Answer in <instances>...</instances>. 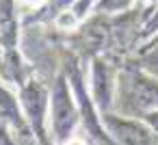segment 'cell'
Masks as SVG:
<instances>
[{
	"label": "cell",
	"instance_id": "1",
	"mask_svg": "<svg viewBox=\"0 0 158 145\" xmlns=\"http://www.w3.org/2000/svg\"><path fill=\"white\" fill-rule=\"evenodd\" d=\"M87 65L89 63L78 52H74L67 46L63 48L61 69L65 72V76L69 80V87L74 91V97H76L78 110H80V128H82V132L89 134V139L93 141V145H117L113 141V136L106 132L104 121H102V113H100V108L95 106V102L91 97L87 72H85Z\"/></svg>",
	"mask_w": 158,
	"mask_h": 145
},
{
	"label": "cell",
	"instance_id": "2",
	"mask_svg": "<svg viewBox=\"0 0 158 145\" xmlns=\"http://www.w3.org/2000/svg\"><path fill=\"white\" fill-rule=\"evenodd\" d=\"M50 136L56 145H63L67 139H72L80 128V110L74 97V91L69 87V80L65 72L59 67L54 74V80L50 85Z\"/></svg>",
	"mask_w": 158,
	"mask_h": 145
},
{
	"label": "cell",
	"instance_id": "3",
	"mask_svg": "<svg viewBox=\"0 0 158 145\" xmlns=\"http://www.w3.org/2000/svg\"><path fill=\"white\" fill-rule=\"evenodd\" d=\"M18 97L24 110V117L39 143L50 141V126H48V117H50V87L44 82V78H39L37 74H33L22 87H18Z\"/></svg>",
	"mask_w": 158,
	"mask_h": 145
},
{
	"label": "cell",
	"instance_id": "4",
	"mask_svg": "<svg viewBox=\"0 0 158 145\" xmlns=\"http://www.w3.org/2000/svg\"><path fill=\"white\" fill-rule=\"evenodd\" d=\"M89 91L91 97L95 102V106L100 108V113H108V110H117V74H119V65H115L113 61H108L102 54L91 56L89 61Z\"/></svg>",
	"mask_w": 158,
	"mask_h": 145
},
{
	"label": "cell",
	"instance_id": "5",
	"mask_svg": "<svg viewBox=\"0 0 158 145\" xmlns=\"http://www.w3.org/2000/svg\"><path fill=\"white\" fill-rule=\"evenodd\" d=\"M102 121L117 145H158V134L141 117L108 110L102 115Z\"/></svg>",
	"mask_w": 158,
	"mask_h": 145
},
{
	"label": "cell",
	"instance_id": "6",
	"mask_svg": "<svg viewBox=\"0 0 158 145\" xmlns=\"http://www.w3.org/2000/svg\"><path fill=\"white\" fill-rule=\"evenodd\" d=\"M0 119L11 130L18 145H37V139L24 117L20 97H18V93H13V89L9 87V82L2 76H0Z\"/></svg>",
	"mask_w": 158,
	"mask_h": 145
},
{
	"label": "cell",
	"instance_id": "7",
	"mask_svg": "<svg viewBox=\"0 0 158 145\" xmlns=\"http://www.w3.org/2000/svg\"><path fill=\"white\" fill-rule=\"evenodd\" d=\"M22 22L18 15V0H0V48L2 52L20 50Z\"/></svg>",
	"mask_w": 158,
	"mask_h": 145
},
{
	"label": "cell",
	"instance_id": "8",
	"mask_svg": "<svg viewBox=\"0 0 158 145\" xmlns=\"http://www.w3.org/2000/svg\"><path fill=\"white\" fill-rule=\"evenodd\" d=\"M130 61L136 63L141 69L158 76V33L152 35V37H147L145 41H141L136 46V50L130 54Z\"/></svg>",
	"mask_w": 158,
	"mask_h": 145
},
{
	"label": "cell",
	"instance_id": "9",
	"mask_svg": "<svg viewBox=\"0 0 158 145\" xmlns=\"http://www.w3.org/2000/svg\"><path fill=\"white\" fill-rule=\"evenodd\" d=\"M134 5H136L134 0H98V2H95V13L117 15V13L130 11Z\"/></svg>",
	"mask_w": 158,
	"mask_h": 145
},
{
	"label": "cell",
	"instance_id": "10",
	"mask_svg": "<svg viewBox=\"0 0 158 145\" xmlns=\"http://www.w3.org/2000/svg\"><path fill=\"white\" fill-rule=\"evenodd\" d=\"M0 145H18L15 136L11 134V130L5 126V121L0 119Z\"/></svg>",
	"mask_w": 158,
	"mask_h": 145
},
{
	"label": "cell",
	"instance_id": "11",
	"mask_svg": "<svg viewBox=\"0 0 158 145\" xmlns=\"http://www.w3.org/2000/svg\"><path fill=\"white\" fill-rule=\"evenodd\" d=\"M141 119L158 134V108H154V110H147L145 115H141Z\"/></svg>",
	"mask_w": 158,
	"mask_h": 145
},
{
	"label": "cell",
	"instance_id": "12",
	"mask_svg": "<svg viewBox=\"0 0 158 145\" xmlns=\"http://www.w3.org/2000/svg\"><path fill=\"white\" fill-rule=\"evenodd\" d=\"M91 143H93V141L89 139L87 132H85V134H78V132H76V134H74L72 139H67L63 145H91Z\"/></svg>",
	"mask_w": 158,
	"mask_h": 145
},
{
	"label": "cell",
	"instance_id": "13",
	"mask_svg": "<svg viewBox=\"0 0 158 145\" xmlns=\"http://www.w3.org/2000/svg\"><path fill=\"white\" fill-rule=\"evenodd\" d=\"M18 5H22V7H26V9H31V11H35V9H39V7H44V5H46V0H18Z\"/></svg>",
	"mask_w": 158,
	"mask_h": 145
},
{
	"label": "cell",
	"instance_id": "14",
	"mask_svg": "<svg viewBox=\"0 0 158 145\" xmlns=\"http://www.w3.org/2000/svg\"><path fill=\"white\" fill-rule=\"evenodd\" d=\"M134 7H143V9H156L158 7V0H134Z\"/></svg>",
	"mask_w": 158,
	"mask_h": 145
},
{
	"label": "cell",
	"instance_id": "15",
	"mask_svg": "<svg viewBox=\"0 0 158 145\" xmlns=\"http://www.w3.org/2000/svg\"><path fill=\"white\" fill-rule=\"evenodd\" d=\"M39 145H56V143H54V141L50 139V141H46V143H39Z\"/></svg>",
	"mask_w": 158,
	"mask_h": 145
},
{
	"label": "cell",
	"instance_id": "16",
	"mask_svg": "<svg viewBox=\"0 0 158 145\" xmlns=\"http://www.w3.org/2000/svg\"><path fill=\"white\" fill-rule=\"evenodd\" d=\"M0 67H2V48H0Z\"/></svg>",
	"mask_w": 158,
	"mask_h": 145
}]
</instances>
